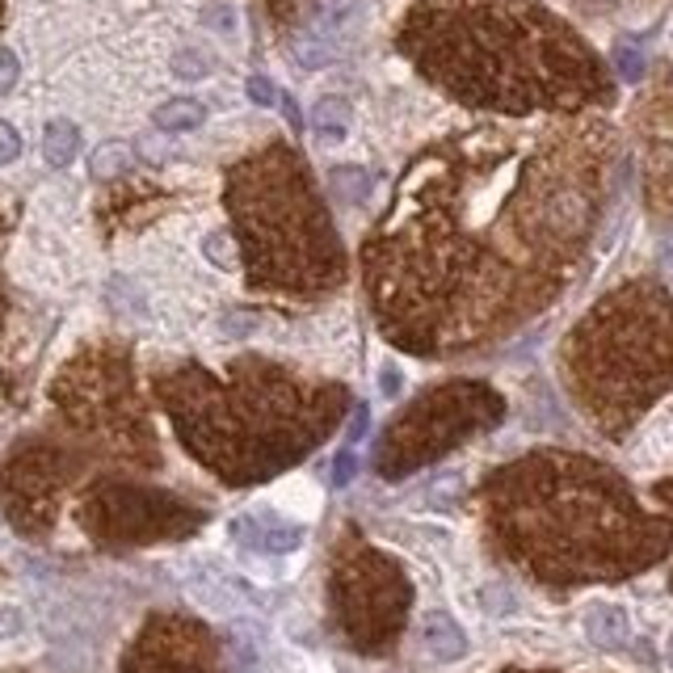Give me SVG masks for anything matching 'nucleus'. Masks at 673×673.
I'll return each instance as SVG.
<instances>
[{"label": "nucleus", "mask_w": 673, "mask_h": 673, "mask_svg": "<svg viewBox=\"0 0 673 673\" xmlns=\"http://www.w3.org/2000/svg\"><path fill=\"white\" fill-rule=\"evenodd\" d=\"M602 118L472 127L417 152L362 244L379 328L408 353L510 337L565 295L606 207Z\"/></svg>", "instance_id": "nucleus-1"}, {"label": "nucleus", "mask_w": 673, "mask_h": 673, "mask_svg": "<svg viewBox=\"0 0 673 673\" xmlns=\"http://www.w3.org/2000/svg\"><path fill=\"white\" fill-rule=\"evenodd\" d=\"M396 47L438 93L501 118H577L615 97L602 55L543 0H417Z\"/></svg>", "instance_id": "nucleus-2"}, {"label": "nucleus", "mask_w": 673, "mask_h": 673, "mask_svg": "<svg viewBox=\"0 0 673 673\" xmlns=\"http://www.w3.org/2000/svg\"><path fill=\"white\" fill-rule=\"evenodd\" d=\"M492 547L538 585H611L661 565L673 518L652 513L615 467L572 451H531L480 488Z\"/></svg>", "instance_id": "nucleus-3"}, {"label": "nucleus", "mask_w": 673, "mask_h": 673, "mask_svg": "<svg viewBox=\"0 0 673 673\" xmlns=\"http://www.w3.org/2000/svg\"><path fill=\"white\" fill-rule=\"evenodd\" d=\"M189 455L223 485H257L316 451L350 408V387L303 383L291 371L241 358L228 379L202 367H173L152 379Z\"/></svg>", "instance_id": "nucleus-4"}, {"label": "nucleus", "mask_w": 673, "mask_h": 673, "mask_svg": "<svg viewBox=\"0 0 673 673\" xmlns=\"http://www.w3.org/2000/svg\"><path fill=\"white\" fill-rule=\"evenodd\" d=\"M223 202L257 295L316 299L346 282V244L291 143H266L232 164Z\"/></svg>", "instance_id": "nucleus-5"}, {"label": "nucleus", "mask_w": 673, "mask_h": 673, "mask_svg": "<svg viewBox=\"0 0 673 673\" xmlns=\"http://www.w3.org/2000/svg\"><path fill=\"white\" fill-rule=\"evenodd\" d=\"M560 371L602 438H627L673 392V291L631 278L602 295L560 346Z\"/></svg>", "instance_id": "nucleus-6"}, {"label": "nucleus", "mask_w": 673, "mask_h": 673, "mask_svg": "<svg viewBox=\"0 0 673 673\" xmlns=\"http://www.w3.org/2000/svg\"><path fill=\"white\" fill-rule=\"evenodd\" d=\"M55 408L63 413L68 430L89 451L109 455L127 467H156L161 446L148 426L143 401L135 392L131 358L118 346H93L77 353L51 387Z\"/></svg>", "instance_id": "nucleus-7"}, {"label": "nucleus", "mask_w": 673, "mask_h": 673, "mask_svg": "<svg viewBox=\"0 0 673 673\" xmlns=\"http://www.w3.org/2000/svg\"><path fill=\"white\" fill-rule=\"evenodd\" d=\"M501 417H506V401L488 383L455 379V383L430 387L383 430V438L375 442V472L383 480H404L417 467L455 451L472 433L497 426Z\"/></svg>", "instance_id": "nucleus-8"}, {"label": "nucleus", "mask_w": 673, "mask_h": 673, "mask_svg": "<svg viewBox=\"0 0 673 673\" xmlns=\"http://www.w3.org/2000/svg\"><path fill=\"white\" fill-rule=\"evenodd\" d=\"M328 597H333V619L341 627V636L358 652H387L401 640L408 606H413V585L392 556L358 538H346L333 556Z\"/></svg>", "instance_id": "nucleus-9"}, {"label": "nucleus", "mask_w": 673, "mask_h": 673, "mask_svg": "<svg viewBox=\"0 0 673 673\" xmlns=\"http://www.w3.org/2000/svg\"><path fill=\"white\" fill-rule=\"evenodd\" d=\"M207 513L164 488H143L106 476L84 488L81 526L102 547H143L164 538H186L202 526Z\"/></svg>", "instance_id": "nucleus-10"}, {"label": "nucleus", "mask_w": 673, "mask_h": 673, "mask_svg": "<svg viewBox=\"0 0 673 673\" xmlns=\"http://www.w3.org/2000/svg\"><path fill=\"white\" fill-rule=\"evenodd\" d=\"M84 446H72L55 433L22 438L9 455L0 459V510L13 522L18 535H47L63 492L77 485L84 472Z\"/></svg>", "instance_id": "nucleus-11"}, {"label": "nucleus", "mask_w": 673, "mask_h": 673, "mask_svg": "<svg viewBox=\"0 0 673 673\" xmlns=\"http://www.w3.org/2000/svg\"><path fill=\"white\" fill-rule=\"evenodd\" d=\"M123 673H223L219 640L198 619L152 615L127 648Z\"/></svg>", "instance_id": "nucleus-12"}, {"label": "nucleus", "mask_w": 673, "mask_h": 673, "mask_svg": "<svg viewBox=\"0 0 673 673\" xmlns=\"http://www.w3.org/2000/svg\"><path fill=\"white\" fill-rule=\"evenodd\" d=\"M645 127V194L657 216H673V93H652L645 109H636Z\"/></svg>", "instance_id": "nucleus-13"}, {"label": "nucleus", "mask_w": 673, "mask_h": 673, "mask_svg": "<svg viewBox=\"0 0 673 673\" xmlns=\"http://www.w3.org/2000/svg\"><path fill=\"white\" fill-rule=\"evenodd\" d=\"M421 636H426V648H430L438 661H459V657L467 652V636H463V627H459L451 615H442V611L426 615Z\"/></svg>", "instance_id": "nucleus-14"}, {"label": "nucleus", "mask_w": 673, "mask_h": 673, "mask_svg": "<svg viewBox=\"0 0 673 673\" xmlns=\"http://www.w3.org/2000/svg\"><path fill=\"white\" fill-rule=\"evenodd\" d=\"M308 123H312V135L321 143H341L350 135V102L346 97H321L308 114Z\"/></svg>", "instance_id": "nucleus-15"}, {"label": "nucleus", "mask_w": 673, "mask_h": 673, "mask_svg": "<svg viewBox=\"0 0 673 673\" xmlns=\"http://www.w3.org/2000/svg\"><path fill=\"white\" fill-rule=\"evenodd\" d=\"M585 636H590L597 648H623L631 627H627V615L619 606H590L585 615Z\"/></svg>", "instance_id": "nucleus-16"}, {"label": "nucleus", "mask_w": 673, "mask_h": 673, "mask_svg": "<svg viewBox=\"0 0 673 673\" xmlns=\"http://www.w3.org/2000/svg\"><path fill=\"white\" fill-rule=\"evenodd\" d=\"M77 148H81V131H77V123H68V118H51L47 131H43V161L51 164V169H63V164L77 161Z\"/></svg>", "instance_id": "nucleus-17"}, {"label": "nucleus", "mask_w": 673, "mask_h": 673, "mask_svg": "<svg viewBox=\"0 0 673 673\" xmlns=\"http://www.w3.org/2000/svg\"><path fill=\"white\" fill-rule=\"evenodd\" d=\"M152 123H156L161 131H169V135L194 131V127H202V123H207V106H202V102H194V97H173V102L156 106Z\"/></svg>", "instance_id": "nucleus-18"}, {"label": "nucleus", "mask_w": 673, "mask_h": 673, "mask_svg": "<svg viewBox=\"0 0 673 673\" xmlns=\"http://www.w3.org/2000/svg\"><path fill=\"white\" fill-rule=\"evenodd\" d=\"M328 186H333V194H337L341 202H367V194H371V173L358 169V164H337V169L328 173Z\"/></svg>", "instance_id": "nucleus-19"}, {"label": "nucleus", "mask_w": 673, "mask_h": 673, "mask_svg": "<svg viewBox=\"0 0 673 673\" xmlns=\"http://www.w3.org/2000/svg\"><path fill=\"white\" fill-rule=\"evenodd\" d=\"M131 169V148L127 143H102L93 156H89V173L97 177V182H114V177H123Z\"/></svg>", "instance_id": "nucleus-20"}, {"label": "nucleus", "mask_w": 673, "mask_h": 673, "mask_svg": "<svg viewBox=\"0 0 673 673\" xmlns=\"http://www.w3.org/2000/svg\"><path fill=\"white\" fill-rule=\"evenodd\" d=\"M202 253H207V262L219 269H236V244L228 232H211L207 241H202Z\"/></svg>", "instance_id": "nucleus-21"}, {"label": "nucleus", "mask_w": 673, "mask_h": 673, "mask_svg": "<svg viewBox=\"0 0 673 673\" xmlns=\"http://www.w3.org/2000/svg\"><path fill=\"white\" fill-rule=\"evenodd\" d=\"M611 59H615V68H619L623 81L636 84L640 77H645V55H640V47H636V43H619Z\"/></svg>", "instance_id": "nucleus-22"}, {"label": "nucleus", "mask_w": 673, "mask_h": 673, "mask_svg": "<svg viewBox=\"0 0 673 673\" xmlns=\"http://www.w3.org/2000/svg\"><path fill=\"white\" fill-rule=\"evenodd\" d=\"M173 72H177L182 81H202V77L211 72V59L202 51H177L173 55Z\"/></svg>", "instance_id": "nucleus-23"}, {"label": "nucleus", "mask_w": 673, "mask_h": 673, "mask_svg": "<svg viewBox=\"0 0 673 673\" xmlns=\"http://www.w3.org/2000/svg\"><path fill=\"white\" fill-rule=\"evenodd\" d=\"M18 156H22V135H18L13 123L0 118V164H13Z\"/></svg>", "instance_id": "nucleus-24"}, {"label": "nucleus", "mask_w": 673, "mask_h": 673, "mask_svg": "<svg viewBox=\"0 0 673 673\" xmlns=\"http://www.w3.org/2000/svg\"><path fill=\"white\" fill-rule=\"evenodd\" d=\"M18 77H22V63H18V55L0 47V93H9V89L18 84Z\"/></svg>", "instance_id": "nucleus-25"}, {"label": "nucleus", "mask_w": 673, "mask_h": 673, "mask_svg": "<svg viewBox=\"0 0 673 673\" xmlns=\"http://www.w3.org/2000/svg\"><path fill=\"white\" fill-rule=\"evenodd\" d=\"M248 97L257 106H278V89L266 81V77H248Z\"/></svg>", "instance_id": "nucleus-26"}, {"label": "nucleus", "mask_w": 673, "mask_h": 673, "mask_svg": "<svg viewBox=\"0 0 673 673\" xmlns=\"http://www.w3.org/2000/svg\"><path fill=\"white\" fill-rule=\"evenodd\" d=\"M353 472H358V459H353V451H341L337 463H333V485H350Z\"/></svg>", "instance_id": "nucleus-27"}, {"label": "nucleus", "mask_w": 673, "mask_h": 673, "mask_svg": "<svg viewBox=\"0 0 673 673\" xmlns=\"http://www.w3.org/2000/svg\"><path fill=\"white\" fill-rule=\"evenodd\" d=\"M202 18H207V26H216V30H223V34H232V9H228V4H211Z\"/></svg>", "instance_id": "nucleus-28"}, {"label": "nucleus", "mask_w": 673, "mask_h": 673, "mask_svg": "<svg viewBox=\"0 0 673 673\" xmlns=\"http://www.w3.org/2000/svg\"><path fill=\"white\" fill-rule=\"evenodd\" d=\"M22 611H18V606H0V640H4V636H13V631H22Z\"/></svg>", "instance_id": "nucleus-29"}, {"label": "nucleus", "mask_w": 673, "mask_h": 673, "mask_svg": "<svg viewBox=\"0 0 673 673\" xmlns=\"http://www.w3.org/2000/svg\"><path fill=\"white\" fill-rule=\"evenodd\" d=\"M367 421H371V413L367 408H353V426H350V442H358L362 433H367Z\"/></svg>", "instance_id": "nucleus-30"}, {"label": "nucleus", "mask_w": 673, "mask_h": 673, "mask_svg": "<svg viewBox=\"0 0 673 673\" xmlns=\"http://www.w3.org/2000/svg\"><path fill=\"white\" fill-rule=\"evenodd\" d=\"M657 497L673 510V480H661V485H657Z\"/></svg>", "instance_id": "nucleus-31"}, {"label": "nucleus", "mask_w": 673, "mask_h": 673, "mask_svg": "<svg viewBox=\"0 0 673 673\" xmlns=\"http://www.w3.org/2000/svg\"><path fill=\"white\" fill-rule=\"evenodd\" d=\"M661 262H665V269H670V278H673V244H665V253H661Z\"/></svg>", "instance_id": "nucleus-32"}, {"label": "nucleus", "mask_w": 673, "mask_h": 673, "mask_svg": "<svg viewBox=\"0 0 673 673\" xmlns=\"http://www.w3.org/2000/svg\"><path fill=\"white\" fill-rule=\"evenodd\" d=\"M0 324H4V282H0Z\"/></svg>", "instance_id": "nucleus-33"}, {"label": "nucleus", "mask_w": 673, "mask_h": 673, "mask_svg": "<svg viewBox=\"0 0 673 673\" xmlns=\"http://www.w3.org/2000/svg\"><path fill=\"white\" fill-rule=\"evenodd\" d=\"M506 673H547V670H506Z\"/></svg>", "instance_id": "nucleus-34"}, {"label": "nucleus", "mask_w": 673, "mask_h": 673, "mask_svg": "<svg viewBox=\"0 0 673 673\" xmlns=\"http://www.w3.org/2000/svg\"><path fill=\"white\" fill-rule=\"evenodd\" d=\"M0 18H4V0H0Z\"/></svg>", "instance_id": "nucleus-35"}, {"label": "nucleus", "mask_w": 673, "mask_h": 673, "mask_svg": "<svg viewBox=\"0 0 673 673\" xmlns=\"http://www.w3.org/2000/svg\"><path fill=\"white\" fill-rule=\"evenodd\" d=\"M670 661H673V640H670Z\"/></svg>", "instance_id": "nucleus-36"}]
</instances>
